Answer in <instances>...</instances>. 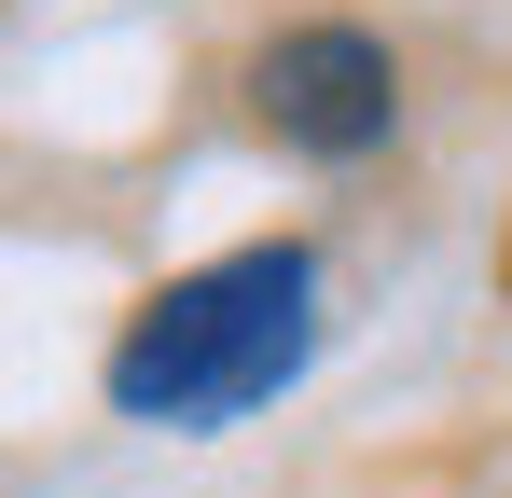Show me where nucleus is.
<instances>
[{
    "instance_id": "1",
    "label": "nucleus",
    "mask_w": 512,
    "mask_h": 498,
    "mask_svg": "<svg viewBox=\"0 0 512 498\" xmlns=\"http://www.w3.org/2000/svg\"><path fill=\"white\" fill-rule=\"evenodd\" d=\"M305 360V249H236V263H194L167 277L125 346H111V402L125 415H167V429H208V415H250L277 402V374Z\"/></svg>"
},
{
    "instance_id": "2",
    "label": "nucleus",
    "mask_w": 512,
    "mask_h": 498,
    "mask_svg": "<svg viewBox=\"0 0 512 498\" xmlns=\"http://www.w3.org/2000/svg\"><path fill=\"white\" fill-rule=\"evenodd\" d=\"M250 111H263V139H291V153H319V166H360V153H388V125H402V56L374 42V28H277L250 56Z\"/></svg>"
}]
</instances>
